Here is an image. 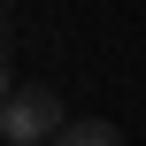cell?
<instances>
[{"label":"cell","instance_id":"1","mask_svg":"<svg viewBox=\"0 0 146 146\" xmlns=\"http://www.w3.org/2000/svg\"><path fill=\"white\" fill-rule=\"evenodd\" d=\"M62 131H69V115H62L54 85H8V100H0V139L8 146H54Z\"/></svg>","mask_w":146,"mask_h":146},{"label":"cell","instance_id":"2","mask_svg":"<svg viewBox=\"0 0 146 146\" xmlns=\"http://www.w3.org/2000/svg\"><path fill=\"white\" fill-rule=\"evenodd\" d=\"M54 146H123V131H115V123H69Z\"/></svg>","mask_w":146,"mask_h":146}]
</instances>
